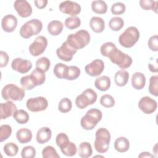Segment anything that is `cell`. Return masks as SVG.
I'll return each mask as SVG.
<instances>
[{
    "label": "cell",
    "mask_w": 158,
    "mask_h": 158,
    "mask_svg": "<svg viewBox=\"0 0 158 158\" xmlns=\"http://www.w3.org/2000/svg\"><path fill=\"white\" fill-rule=\"evenodd\" d=\"M90 41V35L85 30H80L75 33L70 34L67 38L66 42L73 49L78 50L83 48Z\"/></svg>",
    "instance_id": "6da1fadb"
},
{
    "label": "cell",
    "mask_w": 158,
    "mask_h": 158,
    "mask_svg": "<svg viewBox=\"0 0 158 158\" xmlns=\"http://www.w3.org/2000/svg\"><path fill=\"white\" fill-rule=\"evenodd\" d=\"M102 117V113L100 110L96 108L91 109L81 118L80 125L84 130H91L101 120Z\"/></svg>",
    "instance_id": "7a4b0ae2"
},
{
    "label": "cell",
    "mask_w": 158,
    "mask_h": 158,
    "mask_svg": "<svg viewBox=\"0 0 158 158\" xmlns=\"http://www.w3.org/2000/svg\"><path fill=\"white\" fill-rule=\"evenodd\" d=\"M94 146L96 151L99 153H105L109 148L110 134L105 128H100L97 130L95 134Z\"/></svg>",
    "instance_id": "3957f363"
},
{
    "label": "cell",
    "mask_w": 158,
    "mask_h": 158,
    "mask_svg": "<svg viewBox=\"0 0 158 158\" xmlns=\"http://www.w3.org/2000/svg\"><path fill=\"white\" fill-rule=\"evenodd\" d=\"M139 31L135 27H128L118 37L120 44L126 48L133 46L139 38Z\"/></svg>",
    "instance_id": "277c9868"
},
{
    "label": "cell",
    "mask_w": 158,
    "mask_h": 158,
    "mask_svg": "<svg viewBox=\"0 0 158 158\" xmlns=\"http://www.w3.org/2000/svg\"><path fill=\"white\" fill-rule=\"evenodd\" d=\"M43 28L42 22L38 19H32L25 23L20 29V36L25 39L39 34Z\"/></svg>",
    "instance_id": "5b68a950"
},
{
    "label": "cell",
    "mask_w": 158,
    "mask_h": 158,
    "mask_svg": "<svg viewBox=\"0 0 158 158\" xmlns=\"http://www.w3.org/2000/svg\"><path fill=\"white\" fill-rule=\"evenodd\" d=\"M25 91L23 88L10 83L3 87L1 91V96L6 101H20L25 97Z\"/></svg>",
    "instance_id": "8992f818"
},
{
    "label": "cell",
    "mask_w": 158,
    "mask_h": 158,
    "mask_svg": "<svg viewBox=\"0 0 158 158\" xmlns=\"http://www.w3.org/2000/svg\"><path fill=\"white\" fill-rule=\"evenodd\" d=\"M108 58L113 64L117 65L122 69L130 67L133 62L132 58L130 56L122 52L117 48L109 54Z\"/></svg>",
    "instance_id": "52a82bcc"
},
{
    "label": "cell",
    "mask_w": 158,
    "mask_h": 158,
    "mask_svg": "<svg viewBox=\"0 0 158 158\" xmlns=\"http://www.w3.org/2000/svg\"><path fill=\"white\" fill-rule=\"evenodd\" d=\"M97 99V93L91 88H88L77 96L75 99V104L78 108L85 109L89 105L94 104Z\"/></svg>",
    "instance_id": "ba28073f"
},
{
    "label": "cell",
    "mask_w": 158,
    "mask_h": 158,
    "mask_svg": "<svg viewBox=\"0 0 158 158\" xmlns=\"http://www.w3.org/2000/svg\"><path fill=\"white\" fill-rule=\"evenodd\" d=\"M48 106L47 99L43 96L31 98L27 101L26 106L27 109L33 112H40L46 109Z\"/></svg>",
    "instance_id": "9c48e42d"
},
{
    "label": "cell",
    "mask_w": 158,
    "mask_h": 158,
    "mask_svg": "<svg viewBox=\"0 0 158 158\" xmlns=\"http://www.w3.org/2000/svg\"><path fill=\"white\" fill-rule=\"evenodd\" d=\"M48 46V40L43 36H38L29 46V52L33 56H38L43 54Z\"/></svg>",
    "instance_id": "30bf717a"
},
{
    "label": "cell",
    "mask_w": 158,
    "mask_h": 158,
    "mask_svg": "<svg viewBox=\"0 0 158 158\" xmlns=\"http://www.w3.org/2000/svg\"><path fill=\"white\" fill-rule=\"evenodd\" d=\"M77 50L70 46L66 41L64 42L60 47L56 50L57 57L62 60L69 62L73 59V56L76 54Z\"/></svg>",
    "instance_id": "8fae6325"
},
{
    "label": "cell",
    "mask_w": 158,
    "mask_h": 158,
    "mask_svg": "<svg viewBox=\"0 0 158 158\" xmlns=\"http://www.w3.org/2000/svg\"><path fill=\"white\" fill-rule=\"evenodd\" d=\"M59 10L61 12L70 15L71 16H76L81 12L80 5L73 1H65L62 2L59 6Z\"/></svg>",
    "instance_id": "7c38bea8"
},
{
    "label": "cell",
    "mask_w": 158,
    "mask_h": 158,
    "mask_svg": "<svg viewBox=\"0 0 158 158\" xmlns=\"http://www.w3.org/2000/svg\"><path fill=\"white\" fill-rule=\"evenodd\" d=\"M157 107V102L149 96L143 97L138 102L139 109L146 114H151L154 112Z\"/></svg>",
    "instance_id": "4fadbf2b"
},
{
    "label": "cell",
    "mask_w": 158,
    "mask_h": 158,
    "mask_svg": "<svg viewBox=\"0 0 158 158\" xmlns=\"http://www.w3.org/2000/svg\"><path fill=\"white\" fill-rule=\"evenodd\" d=\"M104 63L101 59H94L85 67L86 73L91 77L99 76L104 71Z\"/></svg>",
    "instance_id": "5bb4252c"
},
{
    "label": "cell",
    "mask_w": 158,
    "mask_h": 158,
    "mask_svg": "<svg viewBox=\"0 0 158 158\" xmlns=\"http://www.w3.org/2000/svg\"><path fill=\"white\" fill-rule=\"evenodd\" d=\"M14 7L19 16L27 18L32 14V7L26 0H17L14 3Z\"/></svg>",
    "instance_id": "9a60e30c"
},
{
    "label": "cell",
    "mask_w": 158,
    "mask_h": 158,
    "mask_svg": "<svg viewBox=\"0 0 158 158\" xmlns=\"http://www.w3.org/2000/svg\"><path fill=\"white\" fill-rule=\"evenodd\" d=\"M12 69L20 73H25L30 71L32 67L31 61L20 57L14 59L11 63Z\"/></svg>",
    "instance_id": "2e32d148"
},
{
    "label": "cell",
    "mask_w": 158,
    "mask_h": 158,
    "mask_svg": "<svg viewBox=\"0 0 158 158\" xmlns=\"http://www.w3.org/2000/svg\"><path fill=\"white\" fill-rule=\"evenodd\" d=\"M17 26V19L12 14L5 15L1 20V27L7 33H11L15 30Z\"/></svg>",
    "instance_id": "e0dca14e"
},
{
    "label": "cell",
    "mask_w": 158,
    "mask_h": 158,
    "mask_svg": "<svg viewBox=\"0 0 158 158\" xmlns=\"http://www.w3.org/2000/svg\"><path fill=\"white\" fill-rule=\"evenodd\" d=\"M16 110L17 106L11 101H7L6 102H2L0 104L1 117L2 120L13 115Z\"/></svg>",
    "instance_id": "ac0fdd59"
},
{
    "label": "cell",
    "mask_w": 158,
    "mask_h": 158,
    "mask_svg": "<svg viewBox=\"0 0 158 158\" xmlns=\"http://www.w3.org/2000/svg\"><path fill=\"white\" fill-rule=\"evenodd\" d=\"M131 86L137 90L143 89L146 84L145 75L141 72H135L131 78Z\"/></svg>",
    "instance_id": "d6986e66"
},
{
    "label": "cell",
    "mask_w": 158,
    "mask_h": 158,
    "mask_svg": "<svg viewBox=\"0 0 158 158\" xmlns=\"http://www.w3.org/2000/svg\"><path fill=\"white\" fill-rule=\"evenodd\" d=\"M52 136V131L48 127H41L40 128L36 135V141L41 144L48 142Z\"/></svg>",
    "instance_id": "ffe728a7"
},
{
    "label": "cell",
    "mask_w": 158,
    "mask_h": 158,
    "mask_svg": "<svg viewBox=\"0 0 158 158\" xmlns=\"http://www.w3.org/2000/svg\"><path fill=\"white\" fill-rule=\"evenodd\" d=\"M89 26L94 32L99 33L104 31L105 28V22L101 17L94 16L90 19Z\"/></svg>",
    "instance_id": "44dd1931"
},
{
    "label": "cell",
    "mask_w": 158,
    "mask_h": 158,
    "mask_svg": "<svg viewBox=\"0 0 158 158\" xmlns=\"http://www.w3.org/2000/svg\"><path fill=\"white\" fill-rule=\"evenodd\" d=\"M32 136L31 131L26 128H20L16 133V138L21 144H25L30 142L32 139Z\"/></svg>",
    "instance_id": "7402d4cb"
},
{
    "label": "cell",
    "mask_w": 158,
    "mask_h": 158,
    "mask_svg": "<svg viewBox=\"0 0 158 158\" xmlns=\"http://www.w3.org/2000/svg\"><path fill=\"white\" fill-rule=\"evenodd\" d=\"M129 73L125 70H118L114 75V81L117 86H125L128 81Z\"/></svg>",
    "instance_id": "603a6c76"
},
{
    "label": "cell",
    "mask_w": 158,
    "mask_h": 158,
    "mask_svg": "<svg viewBox=\"0 0 158 158\" xmlns=\"http://www.w3.org/2000/svg\"><path fill=\"white\" fill-rule=\"evenodd\" d=\"M64 25L59 20H52L48 25V31L52 36H57L63 30Z\"/></svg>",
    "instance_id": "cb8c5ba5"
},
{
    "label": "cell",
    "mask_w": 158,
    "mask_h": 158,
    "mask_svg": "<svg viewBox=\"0 0 158 158\" xmlns=\"http://www.w3.org/2000/svg\"><path fill=\"white\" fill-rule=\"evenodd\" d=\"M94 86L98 89L106 91L110 86V79L109 77L105 75L98 77L94 81Z\"/></svg>",
    "instance_id": "d4e9b609"
},
{
    "label": "cell",
    "mask_w": 158,
    "mask_h": 158,
    "mask_svg": "<svg viewBox=\"0 0 158 158\" xmlns=\"http://www.w3.org/2000/svg\"><path fill=\"white\" fill-rule=\"evenodd\" d=\"M114 148L118 152H127L130 148V142L125 137H118L114 142Z\"/></svg>",
    "instance_id": "484cf974"
},
{
    "label": "cell",
    "mask_w": 158,
    "mask_h": 158,
    "mask_svg": "<svg viewBox=\"0 0 158 158\" xmlns=\"http://www.w3.org/2000/svg\"><path fill=\"white\" fill-rule=\"evenodd\" d=\"M93 153L91 145L88 142H82L79 145L78 154L82 158L89 157Z\"/></svg>",
    "instance_id": "4316f807"
},
{
    "label": "cell",
    "mask_w": 158,
    "mask_h": 158,
    "mask_svg": "<svg viewBox=\"0 0 158 158\" xmlns=\"http://www.w3.org/2000/svg\"><path fill=\"white\" fill-rule=\"evenodd\" d=\"M91 9L96 14H104L107 12V5L104 1H93L91 3Z\"/></svg>",
    "instance_id": "83f0119b"
},
{
    "label": "cell",
    "mask_w": 158,
    "mask_h": 158,
    "mask_svg": "<svg viewBox=\"0 0 158 158\" xmlns=\"http://www.w3.org/2000/svg\"><path fill=\"white\" fill-rule=\"evenodd\" d=\"M69 66L63 63H57L54 67L53 72L55 76L60 79H65Z\"/></svg>",
    "instance_id": "f1b7e54d"
},
{
    "label": "cell",
    "mask_w": 158,
    "mask_h": 158,
    "mask_svg": "<svg viewBox=\"0 0 158 158\" xmlns=\"http://www.w3.org/2000/svg\"><path fill=\"white\" fill-rule=\"evenodd\" d=\"M14 120L19 124H25L29 120V115L25 110H17L13 115Z\"/></svg>",
    "instance_id": "f546056e"
},
{
    "label": "cell",
    "mask_w": 158,
    "mask_h": 158,
    "mask_svg": "<svg viewBox=\"0 0 158 158\" xmlns=\"http://www.w3.org/2000/svg\"><path fill=\"white\" fill-rule=\"evenodd\" d=\"M81 20L77 16H71L67 17L64 22V25L69 30H74L80 26Z\"/></svg>",
    "instance_id": "4dcf8cb0"
},
{
    "label": "cell",
    "mask_w": 158,
    "mask_h": 158,
    "mask_svg": "<svg viewBox=\"0 0 158 158\" xmlns=\"http://www.w3.org/2000/svg\"><path fill=\"white\" fill-rule=\"evenodd\" d=\"M30 75L33 79L36 86L41 85L45 81V79H46L45 72L40 70L35 69L34 70L32 71Z\"/></svg>",
    "instance_id": "1f68e13d"
},
{
    "label": "cell",
    "mask_w": 158,
    "mask_h": 158,
    "mask_svg": "<svg viewBox=\"0 0 158 158\" xmlns=\"http://www.w3.org/2000/svg\"><path fill=\"white\" fill-rule=\"evenodd\" d=\"M20 85L25 90H31L36 86L33 79L30 75L22 77L20 79Z\"/></svg>",
    "instance_id": "d6a6232c"
},
{
    "label": "cell",
    "mask_w": 158,
    "mask_h": 158,
    "mask_svg": "<svg viewBox=\"0 0 158 158\" xmlns=\"http://www.w3.org/2000/svg\"><path fill=\"white\" fill-rule=\"evenodd\" d=\"M124 25L123 20L120 17H114L111 18L109 22V26L110 28L115 31L121 30Z\"/></svg>",
    "instance_id": "836d02e7"
},
{
    "label": "cell",
    "mask_w": 158,
    "mask_h": 158,
    "mask_svg": "<svg viewBox=\"0 0 158 158\" xmlns=\"http://www.w3.org/2000/svg\"><path fill=\"white\" fill-rule=\"evenodd\" d=\"M81 71L79 67L75 65L69 66L65 77L67 80H74L78 78L80 75Z\"/></svg>",
    "instance_id": "e575fe53"
},
{
    "label": "cell",
    "mask_w": 158,
    "mask_h": 158,
    "mask_svg": "<svg viewBox=\"0 0 158 158\" xmlns=\"http://www.w3.org/2000/svg\"><path fill=\"white\" fill-rule=\"evenodd\" d=\"M51 66L49 59L46 57H41L36 62V69L46 72Z\"/></svg>",
    "instance_id": "d590c367"
},
{
    "label": "cell",
    "mask_w": 158,
    "mask_h": 158,
    "mask_svg": "<svg viewBox=\"0 0 158 158\" xmlns=\"http://www.w3.org/2000/svg\"><path fill=\"white\" fill-rule=\"evenodd\" d=\"M72 107V103L68 98H62L59 102L58 110L62 113H67L69 112Z\"/></svg>",
    "instance_id": "8d00e7d4"
},
{
    "label": "cell",
    "mask_w": 158,
    "mask_h": 158,
    "mask_svg": "<svg viewBox=\"0 0 158 158\" xmlns=\"http://www.w3.org/2000/svg\"><path fill=\"white\" fill-rule=\"evenodd\" d=\"M141 7L144 10H152L157 12V1L152 0H141L139 2Z\"/></svg>",
    "instance_id": "74e56055"
},
{
    "label": "cell",
    "mask_w": 158,
    "mask_h": 158,
    "mask_svg": "<svg viewBox=\"0 0 158 158\" xmlns=\"http://www.w3.org/2000/svg\"><path fill=\"white\" fill-rule=\"evenodd\" d=\"M60 151L64 155L71 157L76 154L77 152V148L75 143L70 141L66 146L60 148Z\"/></svg>",
    "instance_id": "f35d334b"
},
{
    "label": "cell",
    "mask_w": 158,
    "mask_h": 158,
    "mask_svg": "<svg viewBox=\"0 0 158 158\" xmlns=\"http://www.w3.org/2000/svg\"><path fill=\"white\" fill-rule=\"evenodd\" d=\"M3 151L7 156L12 157L17 154L19 151V147L14 143H7L4 146Z\"/></svg>",
    "instance_id": "ab89813d"
},
{
    "label": "cell",
    "mask_w": 158,
    "mask_h": 158,
    "mask_svg": "<svg viewBox=\"0 0 158 158\" xmlns=\"http://www.w3.org/2000/svg\"><path fill=\"white\" fill-rule=\"evenodd\" d=\"M149 91L154 96H158V76L153 75L149 79Z\"/></svg>",
    "instance_id": "60d3db41"
},
{
    "label": "cell",
    "mask_w": 158,
    "mask_h": 158,
    "mask_svg": "<svg viewBox=\"0 0 158 158\" xmlns=\"http://www.w3.org/2000/svg\"><path fill=\"white\" fill-rule=\"evenodd\" d=\"M43 158H59L60 156L57 152L54 147L51 146H46L42 151Z\"/></svg>",
    "instance_id": "b9f144b4"
},
{
    "label": "cell",
    "mask_w": 158,
    "mask_h": 158,
    "mask_svg": "<svg viewBox=\"0 0 158 158\" xmlns=\"http://www.w3.org/2000/svg\"><path fill=\"white\" fill-rule=\"evenodd\" d=\"M12 134V128L10 125L4 124L0 127V141L2 142L7 139Z\"/></svg>",
    "instance_id": "7bdbcfd3"
},
{
    "label": "cell",
    "mask_w": 158,
    "mask_h": 158,
    "mask_svg": "<svg viewBox=\"0 0 158 158\" xmlns=\"http://www.w3.org/2000/svg\"><path fill=\"white\" fill-rule=\"evenodd\" d=\"M116 46L114 43L112 42H106L104 43L100 48V52L101 54L104 56L108 57L109 54L112 52L114 49L116 48Z\"/></svg>",
    "instance_id": "ee69618b"
},
{
    "label": "cell",
    "mask_w": 158,
    "mask_h": 158,
    "mask_svg": "<svg viewBox=\"0 0 158 158\" xmlns=\"http://www.w3.org/2000/svg\"><path fill=\"white\" fill-rule=\"evenodd\" d=\"M100 104L106 108L112 107L115 105V99L110 94H104L100 98Z\"/></svg>",
    "instance_id": "f6af8a7d"
},
{
    "label": "cell",
    "mask_w": 158,
    "mask_h": 158,
    "mask_svg": "<svg viewBox=\"0 0 158 158\" xmlns=\"http://www.w3.org/2000/svg\"><path fill=\"white\" fill-rule=\"evenodd\" d=\"M126 10L125 5L121 2L114 3L111 6V12L114 15H120L125 12Z\"/></svg>",
    "instance_id": "bcb514c9"
},
{
    "label": "cell",
    "mask_w": 158,
    "mask_h": 158,
    "mask_svg": "<svg viewBox=\"0 0 158 158\" xmlns=\"http://www.w3.org/2000/svg\"><path fill=\"white\" fill-rule=\"evenodd\" d=\"M69 142L70 140L68 136L64 133H59L56 138V143L60 149L66 146Z\"/></svg>",
    "instance_id": "7dc6e473"
},
{
    "label": "cell",
    "mask_w": 158,
    "mask_h": 158,
    "mask_svg": "<svg viewBox=\"0 0 158 158\" xmlns=\"http://www.w3.org/2000/svg\"><path fill=\"white\" fill-rule=\"evenodd\" d=\"M36 156V149L31 146L23 147L21 151V156L23 158H33Z\"/></svg>",
    "instance_id": "c3c4849f"
},
{
    "label": "cell",
    "mask_w": 158,
    "mask_h": 158,
    "mask_svg": "<svg viewBox=\"0 0 158 158\" xmlns=\"http://www.w3.org/2000/svg\"><path fill=\"white\" fill-rule=\"evenodd\" d=\"M148 45L152 51L156 52L158 51V36L157 35H153L149 38L148 41Z\"/></svg>",
    "instance_id": "681fc988"
},
{
    "label": "cell",
    "mask_w": 158,
    "mask_h": 158,
    "mask_svg": "<svg viewBox=\"0 0 158 158\" xmlns=\"http://www.w3.org/2000/svg\"><path fill=\"white\" fill-rule=\"evenodd\" d=\"M0 56H1V62H0V67H6L8 62H9V56L8 54L3 51H1L0 52Z\"/></svg>",
    "instance_id": "f907efd6"
},
{
    "label": "cell",
    "mask_w": 158,
    "mask_h": 158,
    "mask_svg": "<svg viewBox=\"0 0 158 158\" xmlns=\"http://www.w3.org/2000/svg\"><path fill=\"white\" fill-rule=\"evenodd\" d=\"M151 60L148 64L149 69L152 72H157V59H152L151 58Z\"/></svg>",
    "instance_id": "816d5d0a"
},
{
    "label": "cell",
    "mask_w": 158,
    "mask_h": 158,
    "mask_svg": "<svg viewBox=\"0 0 158 158\" xmlns=\"http://www.w3.org/2000/svg\"><path fill=\"white\" fill-rule=\"evenodd\" d=\"M34 3L37 8L40 9H42L46 6L48 4V1L47 0H35L34 1Z\"/></svg>",
    "instance_id": "f5cc1de1"
},
{
    "label": "cell",
    "mask_w": 158,
    "mask_h": 158,
    "mask_svg": "<svg viewBox=\"0 0 158 158\" xmlns=\"http://www.w3.org/2000/svg\"><path fill=\"white\" fill-rule=\"evenodd\" d=\"M139 157H154V155L151 154L149 152H143L139 156Z\"/></svg>",
    "instance_id": "db71d44e"
}]
</instances>
